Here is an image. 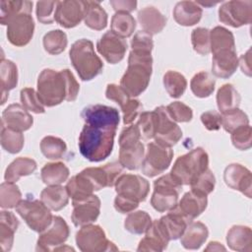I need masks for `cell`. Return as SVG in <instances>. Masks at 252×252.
I'll return each mask as SVG.
<instances>
[{
	"label": "cell",
	"mask_w": 252,
	"mask_h": 252,
	"mask_svg": "<svg viewBox=\"0 0 252 252\" xmlns=\"http://www.w3.org/2000/svg\"><path fill=\"white\" fill-rule=\"evenodd\" d=\"M80 86L69 69H44L37 78V94L44 106L52 107L63 100H76Z\"/></svg>",
	"instance_id": "6da1fadb"
},
{
	"label": "cell",
	"mask_w": 252,
	"mask_h": 252,
	"mask_svg": "<svg viewBox=\"0 0 252 252\" xmlns=\"http://www.w3.org/2000/svg\"><path fill=\"white\" fill-rule=\"evenodd\" d=\"M115 134L114 128L85 124L78 142L81 155L93 162L105 159L112 153Z\"/></svg>",
	"instance_id": "7a4b0ae2"
},
{
	"label": "cell",
	"mask_w": 252,
	"mask_h": 252,
	"mask_svg": "<svg viewBox=\"0 0 252 252\" xmlns=\"http://www.w3.org/2000/svg\"><path fill=\"white\" fill-rule=\"evenodd\" d=\"M152 72V52L131 50L128 66L120 80V86L132 97L138 96L148 88Z\"/></svg>",
	"instance_id": "3957f363"
},
{
	"label": "cell",
	"mask_w": 252,
	"mask_h": 252,
	"mask_svg": "<svg viewBox=\"0 0 252 252\" xmlns=\"http://www.w3.org/2000/svg\"><path fill=\"white\" fill-rule=\"evenodd\" d=\"M116 197L114 208L121 214H128L136 210L144 202L150 192L149 181L138 174H121L115 182Z\"/></svg>",
	"instance_id": "277c9868"
},
{
	"label": "cell",
	"mask_w": 252,
	"mask_h": 252,
	"mask_svg": "<svg viewBox=\"0 0 252 252\" xmlns=\"http://www.w3.org/2000/svg\"><path fill=\"white\" fill-rule=\"evenodd\" d=\"M69 56L82 81H91L102 72L103 63L94 52V43L90 39L76 40L70 48Z\"/></svg>",
	"instance_id": "5b68a950"
},
{
	"label": "cell",
	"mask_w": 252,
	"mask_h": 252,
	"mask_svg": "<svg viewBox=\"0 0 252 252\" xmlns=\"http://www.w3.org/2000/svg\"><path fill=\"white\" fill-rule=\"evenodd\" d=\"M209 168V156L203 148H196L176 158L170 174L182 186L190 185Z\"/></svg>",
	"instance_id": "8992f818"
},
{
	"label": "cell",
	"mask_w": 252,
	"mask_h": 252,
	"mask_svg": "<svg viewBox=\"0 0 252 252\" xmlns=\"http://www.w3.org/2000/svg\"><path fill=\"white\" fill-rule=\"evenodd\" d=\"M118 143L119 163L129 170L139 169L145 157V148L138 126L130 125L123 128Z\"/></svg>",
	"instance_id": "52a82bcc"
},
{
	"label": "cell",
	"mask_w": 252,
	"mask_h": 252,
	"mask_svg": "<svg viewBox=\"0 0 252 252\" xmlns=\"http://www.w3.org/2000/svg\"><path fill=\"white\" fill-rule=\"evenodd\" d=\"M182 185L170 173L158 177L154 182V193L151 198L152 207L159 212H168L178 203Z\"/></svg>",
	"instance_id": "ba28073f"
},
{
	"label": "cell",
	"mask_w": 252,
	"mask_h": 252,
	"mask_svg": "<svg viewBox=\"0 0 252 252\" xmlns=\"http://www.w3.org/2000/svg\"><path fill=\"white\" fill-rule=\"evenodd\" d=\"M16 212L32 230L38 233L46 229L53 219L50 209L41 200H21L16 206Z\"/></svg>",
	"instance_id": "9c48e42d"
},
{
	"label": "cell",
	"mask_w": 252,
	"mask_h": 252,
	"mask_svg": "<svg viewBox=\"0 0 252 252\" xmlns=\"http://www.w3.org/2000/svg\"><path fill=\"white\" fill-rule=\"evenodd\" d=\"M76 244L83 252L116 251L117 247L106 238L104 230L96 224L81 226L76 233Z\"/></svg>",
	"instance_id": "30bf717a"
},
{
	"label": "cell",
	"mask_w": 252,
	"mask_h": 252,
	"mask_svg": "<svg viewBox=\"0 0 252 252\" xmlns=\"http://www.w3.org/2000/svg\"><path fill=\"white\" fill-rule=\"evenodd\" d=\"M173 158V151L169 147L162 146L157 142H151L147 145V151L142 162V172L155 177L165 171Z\"/></svg>",
	"instance_id": "8fae6325"
},
{
	"label": "cell",
	"mask_w": 252,
	"mask_h": 252,
	"mask_svg": "<svg viewBox=\"0 0 252 252\" xmlns=\"http://www.w3.org/2000/svg\"><path fill=\"white\" fill-rule=\"evenodd\" d=\"M70 229L65 220L59 216H53L50 225L39 233L36 242V251H58L68 239Z\"/></svg>",
	"instance_id": "7c38bea8"
},
{
	"label": "cell",
	"mask_w": 252,
	"mask_h": 252,
	"mask_svg": "<svg viewBox=\"0 0 252 252\" xmlns=\"http://www.w3.org/2000/svg\"><path fill=\"white\" fill-rule=\"evenodd\" d=\"M219 20L232 28L249 25L252 21L251 0H231L219 8Z\"/></svg>",
	"instance_id": "4fadbf2b"
},
{
	"label": "cell",
	"mask_w": 252,
	"mask_h": 252,
	"mask_svg": "<svg viewBox=\"0 0 252 252\" xmlns=\"http://www.w3.org/2000/svg\"><path fill=\"white\" fill-rule=\"evenodd\" d=\"M105 96L115 101L120 106L123 113V123L125 125L131 124L143 108L141 101L128 94L120 85L108 84L105 90Z\"/></svg>",
	"instance_id": "5bb4252c"
},
{
	"label": "cell",
	"mask_w": 252,
	"mask_h": 252,
	"mask_svg": "<svg viewBox=\"0 0 252 252\" xmlns=\"http://www.w3.org/2000/svg\"><path fill=\"white\" fill-rule=\"evenodd\" d=\"M34 22L32 13H22L7 23V38L15 46L27 45L32 38Z\"/></svg>",
	"instance_id": "9a60e30c"
},
{
	"label": "cell",
	"mask_w": 252,
	"mask_h": 252,
	"mask_svg": "<svg viewBox=\"0 0 252 252\" xmlns=\"http://www.w3.org/2000/svg\"><path fill=\"white\" fill-rule=\"evenodd\" d=\"M158 115V129L155 136V142L171 148L182 137V131L174 120L171 119L166 111L165 106H158L155 108Z\"/></svg>",
	"instance_id": "2e32d148"
},
{
	"label": "cell",
	"mask_w": 252,
	"mask_h": 252,
	"mask_svg": "<svg viewBox=\"0 0 252 252\" xmlns=\"http://www.w3.org/2000/svg\"><path fill=\"white\" fill-rule=\"evenodd\" d=\"M81 117L85 121V124L101 125L114 129H117L120 121L118 110L115 107L103 104L86 106L81 112Z\"/></svg>",
	"instance_id": "e0dca14e"
},
{
	"label": "cell",
	"mask_w": 252,
	"mask_h": 252,
	"mask_svg": "<svg viewBox=\"0 0 252 252\" xmlns=\"http://www.w3.org/2000/svg\"><path fill=\"white\" fill-rule=\"evenodd\" d=\"M96 49L107 63L116 64L124 58L127 42L124 38L109 31L97 40Z\"/></svg>",
	"instance_id": "ac0fdd59"
},
{
	"label": "cell",
	"mask_w": 252,
	"mask_h": 252,
	"mask_svg": "<svg viewBox=\"0 0 252 252\" xmlns=\"http://www.w3.org/2000/svg\"><path fill=\"white\" fill-rule=\"evenodd\" d=\"M72 222L75 226H84L94 222L100 213V200L96 195H92L81 201H72Z\"/></svg>",
	"instance_id": "d6986e66"
},
{
	"label": "cell",
	"mask_w": 252,
	"mask_h": 252,
	"mask_svg": "<svg viewBox=\"0 0 252 252\" xmlns=\"http://www.w3.org/2000/svg\"><path fill=\"white\" fill-rule=\"evenodd\" d=\"M123 166L118 162H109L102 166L87 167L83 172L93 182L95 191L115 185L117 178L121 175Z\"/></svg>",
	"instance_id": "ffe728a7"
},
{
	"label": "cell",
	"mask_w": 252,
	"mask_h": 252,
	"mask_svg": "<svg viewBox=\"0 0 252 252\" xmlns=\"http://www.w3.org/2000/svg\"><path fill=\"white\" fill-rule=\"evenodd\" d=\"M85 16V3L78 0L57 1L55 21L65 29L78 26Z\"/></svg>",
	"instance_id": "44dd1931"
},
{
	"label": "cell",
	"mask_w": 252,
	"mask_h": 252,
	"mask_svg": "<svg viewBox=\"0 0 252 252\" xmlns=\"http://www.w3.org/2000/svg\"><path fill=\"white\" fill-rule=\"evenodd\" d=\"M223 180L231 189L240 191L247 198H251L252 175L247 167L240 163L228 164L223 172Z\"/></svg>",
	"instance_id": "7402d4cb"
},
{
	"label": "cell",
	"mask_w": 252,
	"mask_h": 252,
	"mask_svg": "<svg viewBox=\"0 0 252 252\" xmlns=\"http://www.w3.org/2000/svg\"><path fill=\"white\" fill-rule=\"evenodd\" d=\"M32 116L22 104L12 103L8 105L2 113L1 125H4L16 131H27L32 126Z\"/></svg>",
	"instance_id": "603a6c76"
},
{
	"label": "cell",
	"mask_w": 252,
	"mask_h": 252,
	"mask_svg": "<svg viewBox=\"0 0 252 252\" xmlns=\"http://www.w3.org/2000/svg\"><path fill=\"white\" fill-rule=\"evenodd\" d=\"M158 222L166 235V237L170 240H176L181 237L187 225L191 222L187 220L175 207L168 211L165 216H162Z\"/></svg>",
	"instance_id": "cb8c5ba5"
},
{
	"label": "cell",
	"mask_w": 252,
	"mask_h": 252,
	"mask_svg": "<svg viewBox=\"0 0 252 252\" xmlns=\"http://www.w3.org/2000/svg\"><path fill=\"white\" fill-rule=\"evenodd\" d=\"M207 196L197 193L193 190L186 192L175 208L190 221L199 217L207 208Z\"/></svg>",
	"instance_id": "d4e9b609"
},
{
	"label": "cell",
	"mask_w": 252,
	"mask_h": 252,
	"mask_svg": "<svg viewBox=\"0 0 252 252\" xmlns=\"http://www.w3.org/2000/svg\"><path fill=\"white\" fill-rule=\"evenodd\" d=\"M238 67L236 50H221L213 53L212 72L221 79H227L234 74Z\"/></svg>",
	"instance_id": "484cf974"
},
{
	"label": "cell",
	"mask_w": 252,
	"mask_h": 252,
	"mask_svg": "<svg viewBox=\"0 0 252 252\" xmlns=\"http://www.w3.org/2000/svg\"><path fill=\"white\" fill-rule=\"evenodd\" d=\"M137 17L143 32L150 35L160 32L166 25V17L154 6H147L141 9Z\"/></svg>",
	"instance_id": "4316f807"
},
{
	"label": "cell",
	"mask_w": 252,
	"mask_h": 252,
	"mask_svg": "<svg viewBox=\"0 0 252 252\" xmlns=\"http://www.w3.org/2000/svg\"><path fill=\"white\" fill-rule=\"evenodd\" d=\"M168 242L169 239L159 227L158 220H155L150 228L146 231L145 237L139 242L137 251L160 252L167 247Z\"/></svg>",
	"instance_id": "83f0119b"
},
{
	"label": "cell",
	"mask_w": 252,
	"mask_h": 252,
	"mask_svg": "<svg viewBox=\"0 0 252 252\" xmlns=\"http://www.w3.org/2000/svg\"><path fill=\"white\" fill-rule=\"evenodd\" d=\"M203 10L194 1H180L173 8V18L175 22L184 27L194 26L202 18Z\"/></svg>",
	"instance_id": "f1b7e54d"
},
{
	"label": "cell",
	"mask_w": 252,
	"mask_h": 252,
	"mask_svg": "<svg viewBox=\"0 0 252 252\" xmlns=\"http://www.w3.org/2000/svg\"><path fill=\"white\" fill-rule=\"evenodd\" d=\"M209 236L208 227L201 221H191L180 237L181 245L188 250L199 249Z\"/></svg>",
	"instance_id": "f546056e"
},
{
	"label": "cell",
	"mask_w": 252,
	"mask_h": 252,
	"mask_svg": "<svg viewBox=\"0 0 252 252\" xmlns=\"http://www.w3.org/2000/svg\"><path fill=\"white\" fill-rule=\"evenodd\" d=\"M226 243L234 251H251L252 250V231L246 225H233L226 234Z\"/></svg>",
	"instance_id": "4dcf8cb0"
},
{
	"label": "cell",
	"mask_w": 252,
	"mask_h": 252,
	"mask_svg": "<svg viewBox=\"0 0 252 252\" xmlns=\"http://www.w3.org/2000/svg\"><path fill=\"white\" fill-rule=\"evenodd\" d=\"M19 227V220L12 212H0V246L3 252L12 249L14 235Z\"/></svg>",
	"instance_id": "1f68e13d"
},
{
	"label": "cell",
	"mask_w": 252,
	"mask_h": 252,
	"mask_svg": "<svg viewBox=\"0 0 252 252\" xmlns=\"http://www.w3.org/2000/svg\"><path fill=\"white\" fill-rule=\"evenodd\" d=\"M66 190L72 201H81L94 195L95 188L90 178L83 172L71 177L66 184Z\"/></svg>",
	"instance_id": "d6a6232c"
},
{
	"label": "cell",
	"mask_w": 252,
	"mask_h": 252,
	"mask_svg": "<svg viewBox=\"0 0 252 252\" xmlns=\"http://www.w3.org/2000/svg\"><path fill=\"white\" fill-rule=\"evenodd\" d=\"M37 164L34 159L20 157L14 159L6 168L4 179L7 182L16 183L22 176L32 174L36 170Z\"/></svg>",
	"instance_id": "836d02e7"
},
{
	"label": "cell",
	"mask_w": 252,
	"mask_h": 252,
	"mask_svg": "<svg viewBox=\"0 0 252 252\" xmlns=\"http://www.w3.org/2000/svg\"><path fill=\"white\" fill-rule=\"evenodd\" d=\"M0 79H1V104L6 102L9 92L18 85V68L17 65L8 59L2 57L0 62Z\"/></svg>",
	"instance_id": "e575fe53"
},
{
	"label": "cell",
	"mask_w": 252,
	"mask_h": 252,
	"mask_svg": "<svg viewBox=\"0 0 252 252\" xmlns=\"http://www.w3.org/2000/svg\"><path fill=\"white\" fill-rule=\"evenodd\" d=\"M84 22L87 27L94 31H101L107 26V13L97 1H84Z\"/></svg>",
	"instance_id": "d590c367"
},
{
	"label": "cell",
	"mask_w": 252,
	"mask_h": 252,
	"mask_svg": "<svg viewBox=\"0 0 252 252\" xmlns=\"http://www.w3.org/2000/svg\"><path fill=\"white\" fill-rule=\"evenodd\" d=\"M40 200L52 211H60L69 202V194L66 187L61 185H50L40 193Z\"/></svg>",
	"instance_id": "8d00e7d4"
},
{
	"label": "cell",
	"mask_w": 252,
	"mask_h": 252,
	"mask_svg": "<svg viewBox=\"0 0 252 252\" xmlns=\"http://www.w3.org/2000/svg\"><path fill=\"white\" fill-rule=\"evenodd\" d=\"M70 175L69 168L65 163L61 161L48 162L40 170V177L44 184L50 185H60L67 181Z\"/></svg>",
	"instance_id": "74e56055"
},
{
	"label": "cell",
	"mask_w": 252,
	"mask_h": 252,
	"mask_svg": "<svg viewBox=\"0 0 252 252\" xmlns=\"http://www.w3.org/2000/svg\"><path fill=\"white\" fill-rule=\"evenodd\" d=\"M241 96L231 84L222 85L217 93V105L221 114L238 108Z\"/></svg>",
	"instance_id": "f35d334b"
},
{
	"label": "cell",
	"mask_w": 252,
	"mask_h": 252,
	"mask_svg": "<svg viewBox=\"0 0 252 252\" xmlns=\"http://www.w3.org/2000/svg\"><path fill=\"white\" fill-rule=\"evenodd\" d=\"M211 52L216 53L221 50H236L234 36L227 29L217 26L210 31Z\"/></svg>",
	"instance_id": "ab89813d"
},
{
	"label": "cell",
	"mask_w": 252,
	"mask_h": 252,
	"mask_svg": "<svg viewBox=\"0 0 252 252\" xmlns=\"http://www.w3.org/2000/svg\"><path fill=\"white\" fill-rule=\"evenodd\" d=\"M32 2L18 0H2L0 2V23L7 26V23L15 16L22 13H32Z\"/></svg>",
	"instance_id": "60d3db41"
},
{
	"label": "cell",
	"mask_w": 252,
	"mask_h": 252,
	"mask_svg": "<svg viewBox=\"0 0 252 252\" xmlns=\"http://www.w3.org/2000/svg\"><path fill=\"white\" fill-rule=\"evenodd\" d=\"M110 28L116 35L127 38L133 34L136 29V20L130 13L115 12L111 18Z\"/></svg>",
	"instance_id": "b9f144b4"
},
{
	"label": "cell",
	"mask_w": 252,
	"mask_h": 252,
	"mask_svg": "<svg viewBox=\"0 0 252 252\" xmlns=\"http://www.w3.org/2000/svg\"><path fill=\"white\" fill-rule=\"evenodd\" d=\"M216 80L212 75L206 71H201L193 76L190 82V88L192 93L197 97H208L215 91Z\"/></svg>",
	"instance_id": "7bdbcfd3"
},
{
	"label": "cell",
	"mask_w": 252,
	"mask_h": 252,
	"mask_svg": "<svg viewBox=\"0 0 252 252\" xmlns=\"http://www.w3.org/2000/svg\"><path fill=\"white\" fill-rule=\"evenodd\" d=\"M151 216L145 211L131 212L124 220V227L127 231L133 234H142L152 225Z\"/></svg>",
	"instance_id": "ee69618b"
},
{
	"label": "cell",
	"mask_w": 252,
	"mask_h": 252,
	"mask_svg": "<svg viewBox=\"0 0 252 252\" xmlns=\"http://www.w3.org/2000/svg\"><path fill=\"white\" fill-rule=\"evenodd\" d=\"M0 142L2 148L6 152L10 154H18L24 147L25 138L23 132L16 131L14 129L1 125Z\"/></svg>",
	"instance_id": "f6af8a7d"
},
{
	"label": "cell",
	"mask_w": 252,
	"mask_h": 252,
	"mask_svg": "<svg viewBox=\"0 0 252 252\" xmlns=\"http://www.w3.org/2000/svg\"><path fill=\"white\" fill-rule=\"evenodd\" d=\"M42 155L49 159L62 158L67 152V145L61 138L55 136H45L40 142Z\"/></svg>",
	"instance_id": "bcb514c9"
},
{
	"label": "cell",
	"mask_w": 252,
	"mask_h": 252,
	"mask_svg": "<svg viewBox=\"0 0 252 252\" xmlns=\"http://www.w3.org/2000/svg\"><path fill=\"white\" fill-rule=\"evenodd\" d=\"M163 86L170 97L178 98L185 93L187 81L181 73L169 70L163 75Z\"/></svg>",
	"instance_id": "7dc6e473"
},
{
	"label": "cell",
	"mask_w": 252,
	"mask_h": 252,
	"mask_svg": "<svg viewBox=\"0 0 252 252\" xmlns=\"http://www.w3.org/2000/svg\"><path fill=\"white\" fill-rule=\"evenodd\" d=\"M44 50L51 54L57 55L63 52L68 44L66 33L61 30H53L44 34L42 39Z\"/></svg>",
	"instance_id": "c3c4849f"
},
{
	"label": "cell",
	"mask_w": 252,
	"mask_h": 252,
	"mask_svg": "<svg viewBox=\"0 0 252 252\" xmlns=\"http://www.w3.org/2000/svg\"><path fill=\"white\" fill-rule=\"evenodd\" d=\"M22 200V193L18 185L12 182H3L0 185V206L2 209H12Z\"/></svg>",
	"instance_id": "681fc988"
},
{
	"label": "cell",
	"mask_w": 252,
	"mask_h": 252,
	"mask_svg": "<svg viewBox=\"0 0 252 252\" xmlns=\"http://www.w3.org/2000/svg\"><path fill=\"white\" fill-rule=\"evenodd\" d=\"M136 125L138 126L141 137L143 139L150 140L155 138L158 129L157 112L155 110L141 112Z\"/></svg>",
	"instance_id": "f907efd6"
},
{
	"label": "cell",
	"mask_w": 252,
	"mask_h": 252,
	"mask_svg": "<svg viewBox=\"0 0 252 252\" xmlns=\"http://www.w3.org/2000/svg\"><path fill=\"white\" fill-rule=\"evenodd\" d=\"M247 124H249L248 116L239 108H235L221 114V127H223V129L228 133H231L236 128Z\"/></svg>",
	"instance_id": "816d5d0a"
},
{
	"label": "cell",
	"mask_w": 252,
	"mask_h": 252,
	"mask_svg": "<svg viewBox=\"0 0 252 252\" xmlns=\"http://www.w3.org/2000/svg\"><path fill=\"white\" fill-rule=\"evenodd\" d=\"M20 99H21L22 105L28 111H32L36 114L45 112L44 105L40 101L37 92H35L32 88L22 89L20 93Z\"/></svg>",
	"instance_id": "f5cc1de1"
},
{
	"label": "cell",
	"mask_w": 252,
	"mask_h": 252,
	"mask_svg": "<svg viewBox=\"0 0 252 252\" xmlns=\"http://www.w3.org/2000/svg\"><path fill=\"white\" fill-rule=\"evenodd\" d=\"M191 41L193 49L197 53L207 55L211 52L210 30L201 27L194 29L191 33Z\"/></svg>",
	"instance_id": "db71d44e"
},
{
	"label": "cell",
	"mask_w": 252,
	"mask_h": 252,
	"mask_svg": "<svg viewBox=\"0 0 252 252\" xmlns=\"http://www.w3.org/2000/svg\"><path fill=\"white\" fill-rule=\"evenodd\" d=\"M216 177L211 169H206L201 173L191 184V190L200 193L202 195L208 196L215 188Z\"/></svg>",
	"instance_id": "11a10c76"
},
{
	"label": "cell",
	"mask_w": 252,
	"mask_h": 252,
	"mask_svg": "<svg viewBox=\"0 0 252 252\" xmlns=\"http://www.w3.org/2000/svg\"><path fill=\"white\" fill-rule=\"evenodd\" d=\"M230 136L232 145L240 150L246 151L251 148L252 146V129L249 124L240 126L232 131Z\"/></svg>",
	"instance_id": "9f6ffc18"
},
{
	"label": "cell",
	"mask_w": 252,
	"mask_h": 252,
	"mask_svg": "<svg viewBox=\"0 0 252 252\" xmlns=\"http://www.w3.org/2000/svg\"><path fill=\"white\" fill-rule=\"evenodd\" d=\"M165 108L171 119L175 122H189L193 118L191 107L181 101H173Z\"/></svg>",
	"instance_id": "6f0895ef"
},
{
	"label": "cell",
	"mask_w": 252,
	"mask_h": 252,
	"mask_svg": "<svg viewBox=\"0 0 252 252\" xmlns=\"http://www.w3.org/2000/svg\"><path fill=\"white\" fill-rule=\"evenodd\" d=\"M57 1H39L36 3V18L44 25L52 24L55 21L54 15Z\"/></svg>",
	"instance_id": "680465c9"
},
{
	"label": "cell",
	"mask_w": 252,
	"mask_h": 252,
	"mask_svg": "<svg viewBox=\"0 0 252 252\" xmlns=\"http://www.w3.org/2000/svg\"><path fill=\"white\" fill-rule=\"evenodd\" d=\"M154 47V41L152 35L140 31L135 33L131 40V50L152 52Z\"/></svg>",
	"instance_id": "91938a15"
},
{
	"label": "cell",
	"mask_w": 252,
	"mask_h": 252,
	"mask_svg": "<svg viewBox=\"0 0 252 252\" xmlns=\"http://www.w3.org/2000/svg\"><path fill=\"white\" fill-rule=\"evenodd\" d=\"M201 121L209 131H217L221 127V114L215 110H209L202 113Z\"/></svg>",
	"instance_id": "94428289"
},
{
	"label": "cell",
	"mask_w": 252,
	"mask_h": 252,
	"mask_svg": "<svg viewBox=\"0 0 252 252\" xmlns=\"http://www.w3.org/2000/svg\"><path fill=\"white\" fill-rule=\"evenodd\" d=\"M110 4L115 12L130 13L137 7V1L135 0H112Z\"/></svg>",
	"instance_id": "6125c7cd"
},
{
	"label": "cell",
	"mask_w": 252,
	"mask_h": 252,
	"mask_svg": "<svg viewBox=\"0 0 252 252\" xmlns=\"http://www.w3.org/2000/svg\"><path fill=\"white\" fill-rule=\"evenodd\" d=\"M251 50L249 49L245 54H243L238 59V65H240V68L244 74L247 76H251V58H250Z\"/></svg>",
	"instance_id": "be15d7a7"
},
{
	"label": "cell",
	"mask_w": 252,
	"mask_h": 252,
	"mask_svg": "<svg viewBox=\"0 0 252 252\" xmlns=\"http://www.w3.org/2000/svg\"><path fill=\"white\" fill-rule=\"evenodd\" d=\"M225 247L218 242V241H211L208 246L205 248V251H225Z\"/></svg>",
	"instance_id": "e7e4bbea"
},
{
	"label": "cell",
	"mask_w": 252,
	"mask_h": 252,
	"mask_svg": "<svg viewBox=\"0 0 252 252\" xmlns=\"http://www.w3.org/2000/svg\"><path fill=\"white\" fill-rule=\"evenodd\" d=\"M198 5H201V6H205V7H210V6H214V5H217L219 2H203V1H198L196 2Z\"/></svg>",
	"instance_id": "03108f58"
}]
</instances>
